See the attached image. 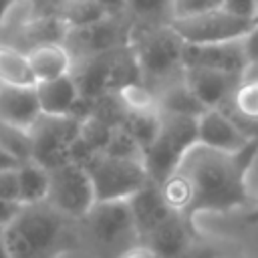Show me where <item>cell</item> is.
<instances>
[{
    "mask_svg": "<svg viewBox=\"0 0 258 258\" xmlns=\"http://www.w3.org/2000/svg\"><path fill=\"white\" fill-rule=\"evenodd\" d=\"M256 143L238 153L216 151L200 143L189 147L177 165V171L189 181L194 191L189 218L202 212H228L250 204L244 177Z\"/></svg>",
    "mask_w": 258,
    "mask_h": 258,
    "instance_id": "1",
    "label": "cell"
},
{
    "mask_svg": "<svg viewBox=\"0 0 258 258\" xmlns=\"http://www.w3.org/2000/svg\"><path fill=\"white\" fill-rule=\"evenodd\" d=\"M10 258H60L81 246L79 222L69 220L50 204L20 206L10 226L2 230Z\"/></svg>",
    "mask_w": 258,
    "mask_h": 258,
    "instance_id": "2",
    "label": "cell"
},
{
    "mask_svg": "<svg viewBox=\"0 0 258 258\" xmlns=\"http://www.w3.org/2000/svg\"><path fill=\"white\" fill-rule=\"evenodd\" d=\"M129 48L139 69L141 83L149 87L153 95L183 79L185 42L177 36L171 24L133 22L129 32Z\"/></svg>",
    "mask_w": 258,
    "mask_h": 258,
    "instance_id": "3",
    "label": "cell"
},
{
    "mask_svg": "<svg viewBox=\"0 0 258 258\" xmlns=\"http://www.w3.org/2000/svg\"><path fill=\"white\" fill-rule=\"evenodd\" d=\"M81 246L95 258H119L129 248L141 244L131 216L129 200L95 202L79 222Z\"/></svg>",
    "mask_w": 258,
    "mask_h": 258,
    "instance_id": "4",
    "label": "cell"
},
{
    "mask_svg": "<svg viewBox=\"0 0 258 258\" xmlns=\"http://www.w3.org/2000/svg\"><path fill=\"white\" fill-rule=\"evenodd\" d=\"M71 77L77 83V89L85 103V115L93 103L117 95V91L129 83L141 81L129 46L107 50L73 62Z\"/></svg>",
    "mask_w": 258,
    "mask_h": 258,
    "instance_id": "5",
    "label": "cell"
},
{
    "mask_svg": "<svg viewBox=\"0 0 258 258\" xmlns=\"http://www.w3.org/2000/svg\"><path fill=\"white\" fill-rule=\"evenodd\" d=\"M198 143V119L159 111L157 133L143 151V165L151 183H163L179 165L183 155Z\"/></svg>",
    "mask_w": 258,
    "mask_h": 258,
    "instance_id": "6",
    "label": "cell"
},
{
    "mask_svg": "<svg viewBox=\"0 0 258 258\" xmlns=\"http://www.w3.org/2000/svg\"><path fill=\"white\" fill-rule=\"evenodd\" d=\"M95 202H125L149 183L143 159H127L99 153L85 165Z\"/></svg>",
    "mask_w": 258,
    "mask_h": 258,
    "instance_id": "7",
    "label": "cell"
},
{
    "mask_svg": "<svg viewBox=\"0 0 258 258\" xmlns=\"http://www.w3.org/2000/svg\"><path fill=\"white\" fill-rule=\"evenodd\" d=\"M81 135L79 117H50L40 115L30 129L32 161L48 171L71 161L73 147Z\"/></svg>",
    "mask_w": 258,
    "mask_h": 258,
    "instance_id": "8",
    "label": "cell"
},
{
    "mask_svg": "<svg viewBox=\"0 0 258 258\" xmlns=\"http://www.w3.org/2000/svg\"><path fill=\"white\" fill-rule=\"evenodd\" d=\"M256 24V20L240 18L224 8H216L210 12H202L187 18L171 20V28L177 36L191 46L200 44H220L240 40L248 34V30Z\"/></svg>",
    "mask_w": 258,
    "mask_h": 258,
    "instance_id": "9",
    "label": "cell"
},
{
    "mask_svg": "<svg viewBox=\"0 0 258 258\" xmlns=\"http://www.w3.org/2000/svg\"><path fill=\"white\" fill-rule=\"evenodd\" d=\"M131 16L129 14H117V16H103L97 22H91L87 26L69 28L64 36V46L73 58V62L129 46V32H131Z\"/></svg>",
    "mask_w": 258,
    "mask_h": 258,
    "instance_id": "10",
    "label": "cell"
},
{
    "mask_svg": "<svg viewBox=\"0 0 258 258\" xmlns=\"http://www.w3.org/2000/svg\"><path fill=\"white\" fill-rule=\"evenodd\" d=\"M50 185L46 204L73 222H81L95 206V191L87 169L79 163H64L48 171Z\"/></svg>",
    "mask_w": 258,
    "mask_h": 258,
    "instance_id": "11",
    "label": "cell"
},
{
    "mask_svg": "<svg viewBox=\"0 0 258 258\" xmlns=\"http://www.w3.org/2000/svg\"><path fill=\"white\" fill-rule=\"evenodd\" d=\"M198 238L200 234L196 232L191 220L171 212L141 240V244L153 250L157 258H183L198 242Z\"/></svg>",
    "mask_w": 258,
    "mask_h": 258,
    "instance_id": "12",
    "label": "cell"
},
{
    "mask_svg": "<svg viewBox=\"0 0 258 258\" xmlns=\"http://www.w3.org/2000/svg\"><path fill=\"white\" fill-rule=\"evenodd\" d=\"M183 64L185 69H212V71H224L232 75H240L246 69V56L242 50V38L232 42H220V44H200L191 46L185 44L183 50Z\"/></svg>",
    "mask_w": 258,
    "mask_h": 258,
    "instance_id": "13",
    "label": "cell"
},
{
    "mask_svg": "<svg viewBox=\"0 0 258 258\" xmlns=\"http://www.w3.org/2000/svg\"><path fill=\"white\" fill-rule=\"evenodd\" d=\"M198 143L216 151L238 153L244 151L250 141L220 109H206L198 117Z\"/></svg>",
    "mask_w": 258,
    "mask_h": 258,
    "instance_id": "14",
    "label": "cell"
},
{
    "mask_svg": "<svg viewBox=\"0 0 258 258\" xmlns=\"http://www.w3.org/2000/svg\"><path fill=\"white\" fill-rule=\"evenodd\" d=\"M185 85L204 105V109H220L226 101L232 99L236 87L240 85V75L212 71V69H185Z\"/></svg>",
    "mask_w": 258,
    "mask_h": 258,
    "instance_id": "15",
    "label": "cell"
},
{
    "mask_svg": "<svg viewBox=\"0 0 258 258\" xmlns=\"http://www.w3.org/2000/svg\"><path fill=\"white\" fill-rule=\"evenodd\" d=\"M34 91H36V99H38L42 115L79 117V119L85 117V103H83L77 83L73 81L71 75L36 83Z\"/></svg>",
    "mask_w": 258,
    "mask_h": 258,
    "instance_id": "16",
    "label": "cell"
},
{
    "mask_svg": "<svg viewBox=\"0 0 258 258\" xmlns=\"http://www.w3.org/2000/svg\"><path fill=\"white\" fill-rule=\"evenodd\" d=\"M40 115L34 87L0 85V121L22 131H30Z\"/></svg>",
    "mask_w": 258,
    "mask_h": 258,
    "instance_id": "17",
    "label": "cell"
},
{
    "mask_svg": "<svg viewBox=\"0 0 258 258\" xmlns=\"http://www.w3.org/2000/svg\"><path fill=\"white\" fill-rule=\"evenodd\" d=\"M129 208H131V216H133L139 240H143L157 224H161L171 214V210L165 206L159 194V187L151 181L143 189H139L133 198H129Z\"/></svg>",
    "mask_w": 258,
    "mask_h": 258,
    "instance_id": "18",
    "label": "cell"
},
{
    "mask_svg": "<svg viewBox=\"0 0 258 258\" xmlns=\"http://www.w3.org/2000/svg\"><path fill=\"white\" fill-rule=\"evenodd\" d=\"M28 62L36 83L60 79L71 75L73 71V58L62 42H46L34 46L28 52Z\"/></svg>",
    "mask_w": 258,
    "mask_h": 258,
    "instance_id": "19",
    "label": "cell"
},
{
    "mask_svg": "<svg viewBox=\"0 0 258 258\" xmlns=\"http://www.w3.org/2000/svg\"><path fill=\"white\" fill-rule=\"evenodd\" d=\"M16 173H18V202H20V206H34V204L46 202L48 185H50V173L46 167L28 159L16 167Z\"/></svg>",
    "mask_w": 258,
    "mask_h": 258,
    "instance_id": "20",
    "label": "cell"
},
{
    "mask_svg": "<svg viewBox=\"0 0 258 258\" xmlns=\"http://www.w3.org/2000/svg\"><path fill=\"white\" fill-rule=\"evenodd\" d=\"M155 99H157L159 111H165V113H175V115H185V117L198 119L206 111L204 105L196 99V95L185 85V77L181 81H175V83L163 87L159 93H155Z\"/></svg>",
    "mask_w": 258,
    "mask_h": 258,
    "instance_id": "21",
    "label": "cell"
},
{
    "mask_svg": "<svg viewBox=\"0 0 258 258\" xmlns=\"http://www.w3.org/2000/svg\"><path fill=\"white\" fill-rule=\"evenodd\" d=\"M0 85H10V87L36 85L26 52L0 44Z\"/></svg>",
    "mask_w": 258,
    "mask_h": 258,
    "instance_id": "22",
    "label": "cell"
},
{
    "mask_svg": "<svg viewBox=\"0 0 258 258\" xmlns=\"http://www.w3.org/2000/svg\"><path fill=\"white\" fill-rule=\"evenodd\" d=\"M157 187H159V194H161L165 206H167L171 212L189 218L191 206H194V191H191L189 181H187L177 169H175L163 183H159Z\"/></svg>",
    "mask_w": 258,
    "mask_h": 258,
    "instance_id": "23",
    "label": "cell"
},
{
    "mask_svg": "<svg viewBox=\"0 0 258 258\" xmlns=\"http://www.w3.org/2000/svg\"><path fill=\"white\" fill-rule=\"evenodd\" d=\"M117 101L129 115H151L157 113V99L149 87H145L141 81L129 83L117 91Z\"/></svg>",
    "mask_w": 258,
    "mask_h": 258,
    "instance_id": "24",
    "label": "cell"
},
{
    "mask_svg": "<svg viewBox=\"0 0 258 258\" xmlns=\"http://www.w3.org/2000/svg\"><path fill=\"white\" fill-rule=\"evenodd\" d=\"M125 6L133 22L171 24L173 20V0H125Z\"/></svg>",
    "mask_w": 258,
    "mask_h": 258,
    "instance_id": "25",
    "label": "cell"
},
{
    "mask_svg": "<svg viewBox=\"0 0 258 258\" xmlns=\"http://www.w3.org/2000/svg\"><path fill=\"white\" fill-rule=\"evenodd\" d=\"M0 149L12 155L18 163H24L32 157V141L30 131H22L14 125L0 121Z\"/></svg>",
    "mask_w": 258,
    "mask_h": 258,
    "instance_id": "26",
    "label": "cell"
},
{
    "mask_svg": "<svg viewBox=\"0 0 258 258\" xmlns=\"http://www.w3.org/2000/svg\"><path fill=\"white\" fill-rule=\"evenodd\" d=\"M224 0H173V20L222 8Z\"/></svg>",
    "mask_w": 258,
    "mask_h": 258,
    "instance_id": "27",
    "label": "cell"
},
{
    "mask_svg": "<svg viewBox=\"0 0 258 258\" xmlns=\"http://www.w3.org/2000/svg\"><path fill=\"white\" fill-rule=\"evenodd\" d=\"M0 200L10 202V204H20L18 202V173H16V169L0 171Z\"/></svg>",
    "mask_w": 258,
    "mask_h": 258,
    "instance_id": "28",
    "label": "cell"
},
{
    "mask_svg": "<svg viewBox=\"0 0 258 258\" xmlns=\"http://www.w3.org/2000/svg\"><path fill=\"white\" fill-rule=\"evenodd\" d=\"M244 183H246V194H248L250 204H256L258 202V143H256V149H254L250 163L246 167Z\"/></svg>",
    "mask_w": 258,
    "mask_h": 258,
    "instance_id": "29",
    "label": "cell"
},
{
    "mask_svg": "<svg viewBox=\"0 0 258 258\" xmlns=\"http://www.w3.org/2000/svg\"><path fill=\"white\" fill-rule=\"evenodd\" d=\"M254 6H256V0H224L222 4L224 10L248 20H254Z\"/></svg>",
    "mask_w": 258,
    "mask_h": 258,
    "instance_id": "30",
    "label": "cell"
},
{
    "mask_svg": "<svg viewBox=\"0 0 258 258\" xmlns=\"http://www.w3.org/2000/svg\"><path fill=\"white\" fill-rule=\"evenodd\" d=\"M242 50L246 56V62H258V22L248 30V34L242 38Z\"/></svg>",
    "mask_w": 258,
    "mask_h": 258,
    "instance_id": "31",
    "label": "cell"
},
{
    "mask_svg": "<svg viewBox=\"0 0 258 258\" xmlns=\"http://www.w3.org/2000/svg\"><path fill=\"white\" fill-rule=\"evenodd\" d=\"M18 212H20V204H10V202L0 200V230L10 226Z\"/></svg>",
    "mask_w": 258,
    "mask_h": 258,
    "instance_id": "32",
    "label": "cell"
},
{
    "mask_svg": "<svg viewBox=\"0 0 258 258\" xmlns=\"http://www.w3.org/2000/svg\"><path fill=\"white\" fill-rule=\"evenodd\" d=\"M101 10L109 16H117V14H127V6H125V0H95Z\"/></svg>",
    "mask_w": 258,
    "mask_h": 258,
    "instance_id": "33",
    "label": "cell"
},
{
    "mask_svg": "<svg viewBox=\"0 0 258 258\" xmlns=\"http://www.w3.org/2000/svg\"><path fill=\"white\" fill-rule=\"evenodd\" d=\"M119 258H157V254L153 252V250H149L145 244H137V246H133V248H129L123 256H119Z\"/></svg>",
    "mask_w": 258,
    "mask_h": 258,
    "instance_id": "34",
    "label": "cell"
},
{
    "mask_svg": "<svg viewBox=\"0 0 258 258\" xmlns=\"http://www.w3.org/2000/svg\"><path fill=\"white\" fill-rule=\"evenodd\" d=\"M22 0H0V26L4 24V20L10 16V12L20 4Z\"/></svg>",
    "mask_w": 258,
    "mask_h": 258,
    "instance_id": "35",
    "label": "cell"
},
{
    "mask_svg": "<svg viewBox=\"0 0 258 258\" xmlns=\"http://www.w3.org/2000/svg\"><path fill=\"white\" fill-rule=\"evenodd\" d=\"M20 163L12 157V155H8L4 149H0V171H6V169H16Z\"/></svg>",
    "mask_w": 258,
    "mask_h": 258,
    "instance_id": "36",
    "label": "cell"
},
{
    "mask_svg": "<svg viewBox=\"0 0 258 258\" xmlns=\"http://www.w3.org/2000/svg\"><path fill=\"white\" fill-rule=\"evenodd\" d=\"M242 81L258 83V62H250V64H246V69H244V73H242Z\"/></svg>",
    "mask_w": 258,
    "mask_h": 258,
    "instance_id": "37",
    "label": "cell"
},
{
    "mask_svg": "<svg viewBox=\"0 0 258 258\" xmlns=\"http://www.w3.org/2000/svg\"><path fill=\"white\" fill-rule=\"evenodd\" d=\"M60 258H95L89 250H85L83 246H77V248H73V250H69L67 254H62Z\"/></svg>",
    "mask_w": 258,
    "mask_h": 258,
    "instance_id": "38",
    "label": "cell"
},
{
    "mask_svg": "<svg viewBox=\"0 0 258 258\" xmlns=\"http://www.w3.org/2000/svg\"><path fill=\"white\" fill-rule=\"evenodd\" d=\"M0 258H10V254L6 250V244H4V238H2V230H0Z\"/></svg>",
    "mask_w": 258,
    "mask_h": 258,
    "instance_id": "39",
    "label": "cell"
},
{
    "mask_svg": "<svg viewBox=\"0 0 258 258\" xmlns=\"http://www.w3.org/2000/svg\"><path fill=\"white\" fill-rule=\"evenodd\" d=\"M254 20L258 22V0H256V6H254Z\"/></svg>",
    "mask_w": 258,
    "mask_h": 258,
    "instance_id": "40",
    "label": "cell"
},
{
    "mask_svg": "<svg viewBox=\"0 0 258 258\" xmlns=\"http://www.w3.org/2000/svg\"><path fill=\"white\" fill-rule=\"evenodd\" d=\"M254 208H256V212H258V202H256V204H254Z\"/></svg>",
    "mask_w": 258,
    "mask_h": 258,
    "instance_id": "41",
    "label": "cell"
},
{
    "mask_svg": "<svg viewBox=\"0 0 258 258\" xmlns=\"http://www.w3.org/2000/svg\"><path fill=\"white\" fill-rule=\"evenodd\" d=\"M226 258H234V256H226Z\"/></svg>",
    "mask_w": 258,
    "mask_h": 258,
    "instance_id": "42",
    "label": "cell"
},
{
    "mask_svg": "<svg viewBox=\"0 0 258 258\" xmlns=\"http://www.w3.org/2000/svg\"><path fill=\"white\" fill-rule=\"evenodd\" d=\"M30 2H36V0H30Z\"/></svg>",
    "mask_w": 258,
    "mask_h": 258,
    "instance_id": "43",
    "label": "cell"
}]
</instances>
